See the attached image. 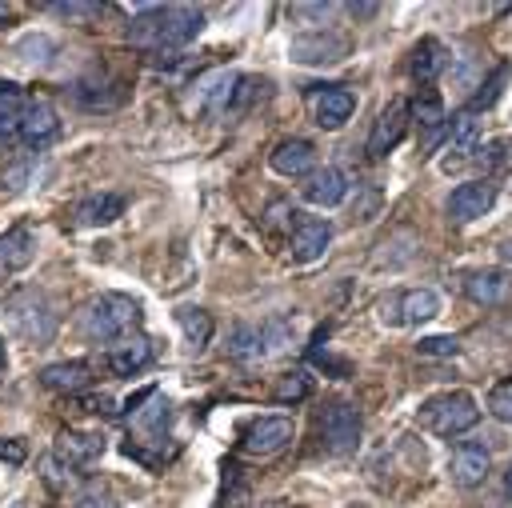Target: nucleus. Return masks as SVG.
<instances>
[{"label": "nucleus", "instance_id": "nucleus-13", "mask_svg": "<svg viewBox=\"0 0 512 508\" xmlns=\"http://www.w3.org/2000/svg\"><path fill=\"white\" fill-rule=\"evenodd\" d=\"M104 436L100 432H60L56 436V444H52V456L60 460V464H68V468H84V464H92V460H100L104 456Z\"/></svg>", "mask_w": 512, "mask_h": 508}, {"label": "nucleus", "instance_id": "nucleus-15", "mask_svg": "<svg viewBox=\"0 0 512 508\" xmlns=\"http://www.w3.org/2000/svg\"><path fill=\"white\" fill-rule=\"evenodd\" d=\"M328 244H332V224H328V220H300V224L292 228V236H288V252H292V260H300V264L320 260Z\"/></svg>", "mask_w": 512, "mask_h": 508}, {"label": "nucleus", "instance_id": "nucleus-28", "mask_svg": "<svg viewBox=\"0 0 512 508\" xmlns=\"http://www.w3.org/2000/svg\"><path fill=\"white\" fill-rule=\"evenodd\" d=\"M24 92H0V140H12L16 128H20V116H24Z\"/></svg>", "mask_w": 512, "mask_h": 508}, {"label": "nucleus", "instance_id": "nucleus-1", "mask_svg": "<svg viewBox=\"0 0 512 508\" xmlns=\"http://www.w3.org/2000/svg\"><path fill=\"white\" fill-rule=\"evenodd\" d=\"M204 28V12L192 4H164V8H148L132 20V40L140 48L164 52V48H180L188 40H196Z\"/></svg>", "mask_w": 512, "mask_h": 508}, {"label": "nucleus", "instance_id": "nucleus-25", "mask_svg": "<svg viewBox=\"0 0 512 508\" xmlns=\"http://www.w3.org/2000/svg\"><path fill=\"white\" fill-rule=\"evenodd\" d=\"M476 136H480V120H476V112H456L452 116V128H448V152H456L452 160H460L464 152H472L476 148Z\"/></svg>", "mask_w": 512, "mask_h": 508}, {"label": "nucleus", "instance_id": "nucleus-14", "mask_svg": "<svg viewBox=\"0 0 512 508\" xmlns=\"http://www.w3.org/2000/svg\"><path fill=\"white\" fill-rule=\"evenodd\" d=\"M56 132H60L56 108H52L48 100H28V104H24V116H20V128H16V140H24L28 148H40V144H48Z\"/></svg>", "mask_w": 512, "mask_h": 508}, {"label": "nucleus", "instance_id": "nucleus-22", "mask_svg": "<svg viewBox=\"0 0 512 508\" xmlns=\"http://www.w3.org/2000/svg\"><path fill=\"white\" fill-rule=\"evenodd\" d=\"M316 164V148L308 140H280L272 152V168L280 176H312Z\"/></svg>", "mask_w": 512, "mask_h": 508}, {"label": "nucleus", "instance_id": "nucleus-40", "mask_svg": "<svg viewBox=\"0 0 512 508\" xmlns=\"http://www.w3.org/2000/svg\"><path fill=\"white\" fill-rule=\"evenodd\" d=\"M4 364H8V356H4V336H0V372H4Z\"/></svg>", "mask_w": 512, "mask_h": 508}, {"label": "nucleus", "instance_id": "nucleus-18", "mask_svg": "<svg viewBox=\"0 0 512 508\" xmlns=\"http://www.w3.org/2000/svg\"><path fill=\"white\" fill-rule=\"evenodd\" d=\"M104 360H108V368H112L116 376H132V372H140V368L152 360V344H148L140 332H132V336L116 340Z\"/></svg>", "mask_w": 512, "mask_h": 508}, {"label": "nucleus", "instance_id": "nucleus-38", "mask_svg": "<svg viewBox=\"0 0 512 508\" xmlns=\"http://www.w3.org/2000/svg\"><path fill=\"white\" fill-rule=\"evenodd\" d=\"M496 252H500V260H504V264H512V236H508V240H504Z\"/></svg>", "mask_w": 512, "mask_h": 508}, {"label": "nucleus", "instance_id": "nucleus-11", "mask_svg": "<svg viewBox=\"0 0 512 508\" xmlns=\"http://www.w3.org/2000/svg\"><path fill=\"white\" fill-rule=\"evenodd\" d=\"M408 120H412V112H408V100H388V108L376 116V124H372V136H368V156H388L400 140H404V132H408Z\"/></svg>", "mask_w": 512, "mask_h": 508}, {"label": "nucleus", "instance_id": "nucleus-20", "mask_svg": "<svg viewBox=\"0 0 512 508\" xmlns=\"http://www.w3.org/2000/svg\"><path fill=\"white\" fill-rule=\"evenodd\" d=\"M300 192H304V200L316 204V208H336V204L344 200L348 184H344V172H340V168H320V172L308 176V184H304Z\"/></svg>", "mask_w": 512, "mask_h": 508}, {"label": "nucleus", "instance_id": "nucleus-32", "mask_svg": "<svg viewBox=\"0 0 512 508\" xmlns=\"http://www.w3.org/2000/svg\"><path fill=\"white\" fill-rule=\"evenodd\" d=\"M488 412L504 424H512V380H500L492 392H488Z\"/></svg>", "mask_w": 512, "mask_h": 508}, {"label": "nucleus", "instance_id": "nucleus-7", "mask_svg": "<svg viewBox=\"0 0 512 508\" xmlns=\"http://www.w3.org/2000/svg\"><path fill=\"white\" fill-rule=\"evenodd\" d=\"M432 316H440V296L432 288H408V292H392L388 300H380L384 324H424Z\"/></svg>", "mask_w": 512, "mask_h": 508}, {"label": "nucleus", "instance_id": "nucleus-36", "mask_svg": "<svg viewBox=\"0 0 512 508\" xmlns=\"http://www.w3.org/2000/svg\"><path fill=\"white\" fill-rule=\"evenodd\" d=\"M24 456H28V448H24L20 440H0V460H8V464H24Z\"/></svg>", "mask_w": 512, "mask_h": 508}, {"label": "nucleus", "instance_id": "nucleus-30", "mask_svg": "<svg viewBox=\"0 0 512 508\" xmlns=\"http://www.w3.org/2000/svg\"><path fill=\"white\" fill-rule=\"evenodd\" d=\"M408 112H412V120H420V124H424V128H432V132L444 124V104H440V96H436V92H420V96H416V104H412Z\"/></svg>", "mask_w": 512, "mask_h": 508}, {"label": "nucleus", "instance_id": "nucleus-12", "mask_svg": "<svg viewBox=\"0 0 512 508\" xmlns=\"http://www.w3.org/2000/svg\"><path fill=\"white\" fill-rule=\"evenodd\" d=\"M488 468H492V456H488V448H484L480 440H464V444H456L452 456H448V476H452V484H460V488L484 484Z\"/></svg>", "mask_w": 512, "mask_h": 508}, {"label": "nucleus", "instance_id": "nucleus-34", "mask_svg": "<svg viewBox=\"0 0 512 508\" xmlns=\"http://www.w3.org/2000/svg\"><path fill=\"white\" fill-rule=\"evenodd\" d=\"M480 152H484V156H480V160H484V164H492V168H496V164H504V160H508V156H504V152H512V140H492V144H484V148H480Z\"/></svg>", "mask_w": 512, "mask_h": 508}, {"label": "nucleus", "instance_id": "nucleus-41", "mask_svg": "<svg viewBox=\"0 0 512 508\" xmlns=\"http://www.w3.org/2000/svg\"><path fill=\"white\" fill-rule=\"evenodd\" d=\"M348 508H368V504H348Z\"/></svg>", "mask_w": 512, "mask_h": 508}, {"label": "nucleus", "instance_id": "nucleus-39", "mask_svg": "<svg viewBox=\"0 0 512 508\" xmlns=\"http://www.w3.org/2000/svg\"><path fill=\"white\" fill-rule=\"evenodd\" d=\"M504 492H508V496H512V464H508V468H504Z\"/></svg>", "mask_w": 512, "mask_h": 508}, {"label": "nucleus", "instance_id": "nucleus-29", "mask_svg": "<svg viewBox=\"0 0 512 508\" xmlns=\"http://www.w3.org/2000/svg\"><path fill=\"white\" fill-rule=\"evenodd\" d=\"M308 392H312L308 372H288V376H280V380H276L272 400H280V404H296V400H304Z\"/></svg>", "mask_w": 512, "mask_h": 508}, {"label": "nucleus", "instance_id": "nucleus-17", "mask_svg": "<svg viewBox=\"0 0 512 508\" xmlns=\"http://www.w3.org/2000/svg\"><path fill=\"white\" fill-rule=\"evenodd\" d=\"M464 292H468V300H476V304H484V308H496V304L508 300L512 276H508L504 268H480V272H472V276L464 280Z\"/></svg>", "mask_w": 512, "mask_h": 508}, {"label": "nucleus", "instance_id": "nucleus-19", "mask_svg": "<svg viewBox=\"0 0 512 508\" xmlns=\"http://www.w3.org/2000/svg\"><path fill=\"white\" fill-rule=\"evenodd\" d=\"M40 384H44V388H52V392L80 396V392L92 384V368H88V364H80V360H60V364L40 368Z\"/></svg>", "mask_w": 512, "mask_h": 508}, {"label": "nucleus", "instance_id": "nucleus-21", "mask_svg": "<svg viewBox=\"0 0 512 508\" xmlns=\"http://www.w3.org/2000/svg\"><path fill=\"white\" fill-rule=\"evenodd\" d=\"M352 108H356V96L348 88H324L312 100V112H316V124L320 128H340L352 116Z\"/></svg>", "mask_w": 512, "mask_h": 508}, {"label": "nucleus", "instance_id": "nucleus-37", "mask_svg": "<svg viewBox=\"0 0 512 508\" xmlns=\"http://www.w3.org/2000/svg\"><path fill=\"white\" fill-rule=\"evenodd\" d=\"M80 508H116L108 496H96V492H84L80 496Z\"/></svg>", "mask_w": 512, "mask_h": 508}, {"label": "nucleus", "instance_id": "nucleus-4", "mask_svg": "<svg viewBox=\"0 0 512 508\" xmlns=\"http://www.w3.org/2000/svg\"><path fill=\"white\" fill-rule=\"evenodd\" d=\"M292 340V324L284 316H272V320H260V324H236L232 336H228V352L244 364H256V360H268L276 352H284Z\"/></svg>", "mask_w": 512, "mask_h": 508}, {"label": "nucleus", "instance_id": "nucleus-33", "mask_svg": "<svg viewBox=\"0 0 512 508\" xmlns=\"http://www.w3.org/2000/svg\"><path fill=\"white\" fill-rule=\"evenodd\" d=\"M416 348H420V356H456L460 352V344L452 336H424Z\"/></svg>", "mask_w": 512, "mask_h": 508}, {"label": "nucleus", "instance_id": "nucleus-31", "mask_svg": "<svg viewBox=\"0 0 512 508\" xmlns=\"http://www.w3.org/2000/svg\"><path fill=\"white\" fill-rule=\"evenodd\" d=\"M28 176H32V160H24V156H4L0 160V188L20 192L28 184Z\"/></svg>", "mask_w": 512, "mask_h": 508}, {"label": "nucleus", "instance_id": "nucleus-27", "mask_svg": "<svg viewBox=\"0 0 512 508\" xmlns=\"http://www.w3.org/2000/svg\"><path fill=\"white\" fill-rule=\"evenodd\" d=\"M504 84H508V60H500L496 68H492V76L480 84V92L472 96V104H468V112H480V108H492L496 100H500V92H504Z\"/></svg>", "mask_w": 512, "mask_h": 508}, {"label": "nucleus", "instance_id": "nucleus-42", "mask_svg": "<svg viewBox=\"0 0 512 508\" xmlns=\"http://www.w3.org/2000/svg\"><path fill=\"white\" fill-rule=\"evenodd\" d=\"M292 508H304V504H292Z\"/></svg>", "mask_w": 512, "mask_h": 508}, {"label": "nucleus", "instance_id": "nucleus-8", "mask_svg": "<svg viewBox=\"0 0 512 508\" xmlns=\"http://www.w3.org/2000/svg\"><path fill=\"white\" fill-rule=\"evenodd\" d=\"M292 436H296V428H292L288 416H256V420L240 432V448H244L248 456H276Z\"/></svg>", "mask_w": 512, "mask_h": 508}, {"label": "nucleus", "instance_id": "nucleus-2", "mask_svg": "<svg viewBox=\"0 0 512 508\" xmlns=\"http://www.w3.org/2000/svg\"><path fill=\"white\" fill-rule=\"evenodd\" d=\"M76 324H80V332H84L88 340L112 348L116 340H124V336L136 332V324H140V304H136L132 296H124V292H100V296H92V300L80 308Z\"/></svg>", "mask_w": 512, "mask_h": 508}, {"label": "nucleus", "instance_id": "nucleus-10", "mask_svg": "<svg viewBox=\"0 0 512 508\" xmlns=\"http://www.w3.org/2000/svg\"><path fill=\"white\" fill-rule=\"evenodd\" d=\"M496 204V184L492 180H464L448 196V220L452 224H472Z\"/></svg>", "mask_w": 512, "mask_h": 508}, {"label": "nucleus", "instance_id": "nucleus-3", "mask_svg": "<svg viewBox=\"0 0 512 508\" xmlns=\"http://www.w3.org/2000/svg\"><path fill=\"white\" fill-rule=\"evenodd\" d=\"M4 312H8V328L16 336H24L28 344H48L52 332H56V312L48 304L44 292L36 288H20L4 300Z\"/></svg>", "mask_w": 512, "mask_h": 508}, {"label": "nucleus", "instance_id": "nucleus-23", "mask_svg": "<svg viewBox=\"0 0 512 508\" xmlns=\"http://www.w3.org/2000/svg\"><path fill=\"white\" fill-rule=\"evenodd\" d=\"M32 256H36V236L28 228H12V232L0 236V276L28 268Z\"/></svg>", "mask_w": 512, "mask_h": 508}, {"label": "nucleus", "instance_id": "nucleus-43", "mask_svg": "<svg viewBox=\"0 0 512 508\" xmlns=\"http://www.w3.org/2000/svg\"><path fill=\"white\" fill-rule=\"evenodd\" d=\"M0 16H4V8H0Z\"/></svg>", "mask_w": 512, "mask_h": 508}, {"label": "nucleus", "instance_id": "nucleus-16", "mask_svg": "<svg viewBox=\"0 0 512 508\" xmlns=\"http://www.w3.org/2000/svg\"><path fill=\"white\" fill-rule=\"evenodd\" d=\"M120 216H124V196L120 192H96V196H84L72 208V224L76 228H104V224H112Z\"/></svg>", "mask_w": 512, "mask_h": 508}, {"label": "nucleus", "instance_id": "nucleus-35", "mask_svg": "<svg viewBox=\"0 0 512 508\" xmlns=\"http://www.w3.org/2000/svg\"><path fill=\"white\" fill-rule=\"evenodd\" d=\"M52 12H60V16H100L104 8L100 4H52Z\"/></svg>", "mask_w": 512, "mask_h": 508}, {"label": "nucleus", "instance_id": "nucleus-9", "mask_svg": "<svg viewBox=\"0 0 512 508\" xmlns=\"http://www.w3.org/2000/svg\"><path fill=\"white\" fill-rule=\"evenodd\" d=\"M288 52L300 64H332V60H344L348 56V36L344 32H332V28H316V32L292 36Z\"/></svg>", "mask_w": 512, "mask_h": 508}, {"label": "nucleus", "instance_id": "nucleus-6", "mask_svg": "<svg viewBox=\"0 0 512 508\" xmlns=\"http://www.w3.org/2000/svg\"><path fill=\"white\" fill-rule=\"evenodd\" d=\"M320 444L328 456H352L360 444V412L348 400H332L320 412Z\"/></svg>", "mask_w": 512, "mask_h": 508}, {"label": "nucleus", "instance_id": "nucleus-26", "mask_svg": "<svg viewBox=\"0 0 512 508\" xmlns=\"http://www.w3.org/2000/svg\"><path fill=\"white\" fill-rule=\"evenodd\" d=\"M176 324L184 328V336H188L196 348H204V344L212 340V316H208L204 308H180V312H176Z\"/></svg>", "mask_w": 512, "mask_h": 508}, {"label": "nucleus", "instance_id": "nucleus-5", "mask_svg": "<svg viewBox=\"0 0 512 508\" xmlns=\"http://www.w3.org/2000/svg\"><path fill=\"white\" fill-rule=\"evenodd\" d=\"M420 428H428L432 436H460L468 428H476L480 420V408L468 392H440L432 400L420 404Z\"/></svg>", "mask_w": 512, "mask_h": 508}, {"label": "nucleus", "instance_id": "nucleus-24", "mask_svg": "<svg viewBox=\"0 0 512 508\" xmlns=\"http://www.w3.org/2000/svg\"><path fill=\"white\" fill-rule=\"evenodd\" d=\"M408 68H412V76H416L420 84H432V80L440 76V68H444V44L432 40V36H424V40L412 48Z\"/></svg>", "mask_w": 512, "mask_h": 508}]
</instances>
